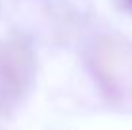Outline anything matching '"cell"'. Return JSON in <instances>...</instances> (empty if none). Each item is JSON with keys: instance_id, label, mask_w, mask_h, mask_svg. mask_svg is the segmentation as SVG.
Listing matches in <instances>:
<instances>
[{"instance_id": "1", "label": "cell", "mask_w": 132, "mask_h": 130, "mask_svg": "<svg viewBox=\"0 0 132 130\" xmlns=\"http://www.w3.org/2000/svg\"><path fill=\"white\" fill-rule=\"evenodd\" d=\"M31 75V56L23 44L10 42L0 48V94L17 98Z\"/></svg>"}, {"instance_id": "2", "label": "cell", "mask_w": 132, "mask_h": 130, "mask_svg": "<svg viewBox=\"0 0 132 130\" xmlns=\"http://www.w3.org/2000/svg\"><path fill=\"white\" fill-rule=\"evenodd\" d=\"M117 4H119L122 10H126V12L132 13V0H117Z\"/></svg>"}]
</instances>
